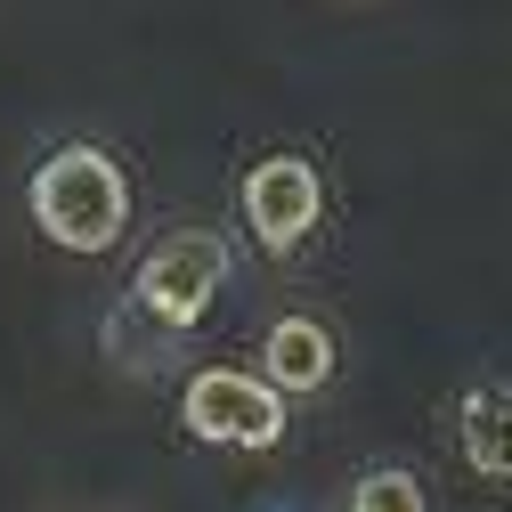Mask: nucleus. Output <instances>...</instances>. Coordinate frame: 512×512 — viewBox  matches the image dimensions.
<instances>
[{"instance_id": "obj_6", "label": "nucleus", "mask_w": 512, "mask_h": 512, "mask_svg": "<svg viewBox=\"0 0 512 512\" xmlns=\"http://www.w3.org/2000/svg\"><path fill=\"white\" fill-rule=\"evenodd\" d=\"M456 431H464V464L480 480H512V382H480V391H464Z\"/></svg>"}, {"instance_id": "obj_1", "label": "nucleus", "mask_w": 512, "mask_h": 512, "mask_svg": "<svg viewBox=\"0 0 512 512\" xmlns=\"http://www.w3.org/2000/svg\"><path fill=\"white\" fill-rule=\"evenodd\" d=\"M33 228L57 252H114L122 228H131V179H122V163L90 139L57 147L33 171Z\"/></svg>"}, {"instance_id": "obj_2", "label": "nucleus", "mask_w": 512, "mask_h": 512, "mask_svg": "<svg viewBox=\"0 0 512 512\" xmlns=\"http://www.w3.org/2000/svg\"><path fill=\"white\" fill-rule=\"evenodd\" d=\"M220 285H228V244L212 228H171L131 277V309L155 317L163 334H187L220 301Z\"/></svg>"}, {"instance_id": "obj_3", "label": "nucleus", "mask_w": 512, "mask_h": 512, "mask_svg": "<svg viewBox=\"0 0 512 512\" xmlns=\"http://www.w3.org/2000/svg\"><path fill=\"white\" fill-rule=\"evenodd\" d=\"M179 423L204 447H277L285 439V391L269 374H236V366H204L179 391Z\"/></svg>"}, {"instance_id": "obj_5", "label": "nucleus", "mask_w": 512, "mask_h": 512, "mask_svg": "<svg viewBox=\"0 0 512 512\" xmlns=\"http://www.w3.org/2000/svg\"><path fill=\"white\" fill-rule=\"evenodd\" d=\"M261 374L277 382V391L309 399L334 382V334L317 326V317H277V326L261 334Z\"/></svg>"}, {"instance_id": "obj_4", "label": "nucleus", "mask_w": 512, "mask_h": 512, "mask_svg": "<svg viewBox=\"0 0 512 512\" xmlns=\"http://www.w3.org/2000/svg\"><path fill=\"white\" fill-rule=\"evenodd\" d=\"M317 220H326V179L309 155H261L244 171V228L261 252H301Z\"/></svg>"}, {"instance_id": "obj_7", "label": "nucleus", "mask_w": 512, "mask_h": 512, "mask_svg": "<svg viewBox=\"0 0 512 512\" xmlns=\"http://www.w3.org/2000/svg\"><path fill=\"white\" fill-rule=\"evenodd\" d=\"M350 504H358V512H423L431 496H423V480H415L407 464H374V472H358Z\"/></svg>"}]
</instances>
